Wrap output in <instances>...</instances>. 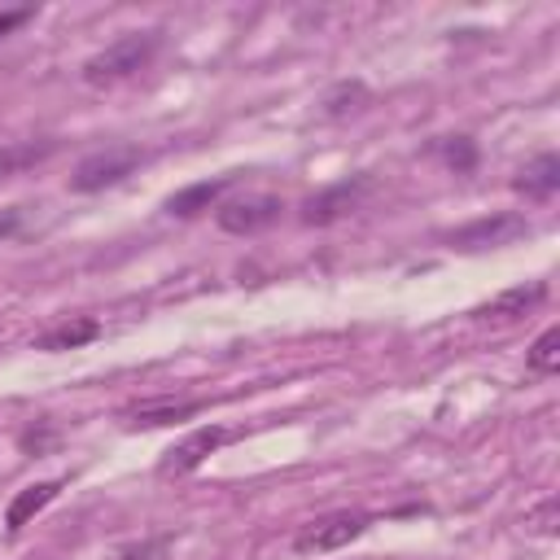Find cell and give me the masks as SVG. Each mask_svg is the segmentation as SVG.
<instances>
[{
  "label": "cell",
  "mask_w": 560,
  "mask_h": 560,
  "mask_svg": "<svg viewBox=\"0 0 560 560\" xmlns=\"http://www.w3.org/2000/svg\"><path fill=\"white\" fill-rule=\"evenodd\" d=\"M158 44H162L158 31H131V35H122V39H114L109 48H101L96 57L83 61V83H92V88H109V83L131 79L136 70H144V66L153 61Z\"/></svg>",
  "instance_id": "cell-1"
},
{
  "label": "cell",
  "mask_w": 560,
  "mask_h": 560,
  "mask_svg": "<svg viewBox=\"0 0 560 560\" xmlns=\"http://www.w3.org/2000/svg\"><path fill=\"white\" fill-rule=\"evenodd\" d=\"M372 525L368 512L359 508H341V512H324L315 521H306L298 534H293V551L298 556H319V551H337L346 542H354L363 529Z\"/></svg>",
  "instance_id": "cell-2"
},
{
  "label": "cell",
  "mask_w": 560,
  "mask_h": 560,
  "mask_svg": "<svg viewBox=\"0 0 560 560\" xmlns=\"http://www.w3.org/2000/svg\"><path fill=\"white\" fill-rule=\"evenodd\" d=\"M144 162V153L136 144H109V149H96L88 153L74 175H70V192H101V188H114L118 179H127L136 166Z\"/></svg>",
  "instance_id": "cell-3"
},
{
  "label": "cell",
  "mask_w": 560,
  "mask_h": 560,
  "mask_svg": "<svg viewBox=\"0 0 560 560\" xmlns=\"http://www.w3.org/2000/svg\"><path fill=\"white\" fill-rule=\"evenodd\" d=\"M521 236H529V219L516 214V210H499V214H486V219H472V223L446 232V245L472 254V249H499V245H512V241H521Z\"/></svg>",
  "instance_id": "cell-4"
},
{
  "label": "cell",
  "mask_w": 560,
  "mask_h": 560,
  "mask_svg": "<svg viewBox=\"0 0 560 560\" xmlns=\"http://www.w3.org/2000/svg\"><path fill=\"white\" fill-rule=\"evenodd\" d=\"M368 192H372V179H368V175H350V179H341V184H332V188L315 192V197L302 206V223H306V228H324V223H337L341 214L359 210Z\"/></svg>",
  "instance_id": "cell-5"
},
{
  "label": "cell",
  "mask_w": 560,
  "mask_h": 560,
  "mask_svg": "<svg viewBox=\"0 0 560 560\" xmlns=\"http://www.w3.org/2000/svg\"><path fill=\"white\" fill-rule=\"evenodd\" d=\"M228 438H232V433L219 429V424H201V429H192V433L179 438L171 451H162V459H158V477H184V472L201 468Z\"/></svg>",
  "instance_id": "cell-6"
},
{
  "label": "cell",
  "mask_w": 560,
  "mask_h": 560,
  "mask_svg": "<svg viewBox=\"0 0 560 560\" xmlns=\"http://www.w3.org/2000/svg\"><path fill=\"white\" fill-rule=\"evenodd\" d=\"M280 210H284V201H280V197H271V192H254V197L223 201L214 219H219V228H223V232H232V236H249V232L271 228V223L280 219Z\"/></svg>",
  "instance_id": "cell-7"
},
{
  "label": "cell",
  "mask_w": 560,
  "mask_h": 560,
  "mask_svg": "<svg viewBox=\"0 0 560 560\" xmlns=\"http://www.w3.org/2000/svg\"><path fill=\"white\" fill-rule=\"evenodd\" d=\"M542 302H547V284H542V280H534V284H512V289H503L499 298L472 306V319H477V324H490V328H508V324L525 319V315H529L534 306H542Z\"/></svg>",
  "instance_id": "cell-8"
},
{
  "label": "cell",
  "mask_w": 560,
  "mask_h": 560,
  "mask_svg": "<svg viewBox=\"0 0 560 560\" xmlns=\"http://www.w3.org/2000/svg\"><path fill=\"white\" fill-rule=\"evenodd\" d=\"M201 402L197 398H149V402H136L122 411V424L127 429H162V424H175V420H188L197 416Z\"/></svg>",
  "instance_id": "cell-9"
},
{
  "label": "cell",
  "mask_w": 560,
  "mask_h": 560,
  "mask_svg": "<svg viewBox=\"0 0 560 560\" xmlns=\"http://www.w3.org/2000/svg\"><path fill=\"white\" fill-rule=\"evenodd\" d=\"M232 184H236V171L214 175V179H197V184H188V188H179V192L166 197V214H175V219H192L197 210H210Z\"/></svg>",
  "instance_id": "cell-10"
},
{
  "label": "cell",
  "mask_w": 560,
  "mask_h": 560,
  "mask_svg": "<svg viewBox=\"0 0 560 560\" xmlns=\"http://www.w3.org/2000/svg\"><path fill=\"white\" fill-rule=\"evenodd\" d=\"M516 192H525L529 201H547L560 188V158L556 153H538L534 162H525V171L512 179Z\"/></svg>",
  "instance_id": "cell-11"
},
{
  "label": "cell",
  "mask_w": 560,
  "mask_h": 560,
  "mask_svg": "<svg viewBox=\"0 0 560 560\" xmlns=\"http://www.w3.org/2000/svg\"><path fill=\"white\" fill-rule=\"evenodd\" d=\"M57 494H61V481H35V486L18 490V494L9 499V508H4V529H9V534H18V529H22L35 512H44Z\"/></svg>",
  "instance_id": "cell-12"
},
{
  "label": "cell",
  "mask_w": 560,
  "mask_h": 560,
  "mask_svg": "<svg viewBox=\"0 0 560 560\" xmlns=\"http://www.w3.org/2000/svg\"><path fill=\"white\" fill-rule=\"evenodd\" d=\"M92 337H101V324L92 315H79V319H61L48 332H39L35 350H74V346H88Z\"/></svg>",
  "instance_id": "cell-13"
},
{
  "label": "cell",
  "mask_w": 560,
  "mask_h": 560,
  "mask_svg": "<svg viewBox=\"0 0 560 560\" xmlns=\"http://www.w3.org/2000/svg\"><path fill=\"white\" fill-rule=\"evenodd\" d=\"M52 153H57V140H13V144L0 149V179H13L22 171L39 166Z\"/></svg>",
  "instance_id": "cell-14"
},
{
  "label": "cell",
  "mask_w": 560,
  "mask_h": 560,
  "mask_svg": "<svg viewBox=\"0 0 560 560\" xmlns=\"http://www.w3.org/2000/svg\"><path fill=\"white\" fill-rule=\"evenodd\" d=\"M372 101V92L363 83H337L328 96H324V118H350V114H363Z\"/></svg>",
  "instance_id": "cell-15"
},
{
  "label": "cell",
  "mask_w": 560,
  "mask_h": 560,
  "mask_svg": "<svg viewBox=\"0 0 560 560\" xmlns=\"http://www.w3.org/2000/svg\"><path fill=\"white\" fill-rule=\"evenodd\" d=\"M525 363H529V372H538V376H551V372L560 368V328H556V324L529 346Z\"/></svg>",
  "instance_id": "cell-16"
},
{
  "label": "cell",
  "mask_w": 560,
  "mask_h": 560,
  "mask_svg": "<svg viewBox=\"0 0 560 560\" xmlns=\"http://www.w3.org/2000/svg\"><path fill=\"white\" fill-rule=\"evenodd\" d=\"M556 525H560V499L556 494H547L534 512H525V529H534V534H556Z\"/></svg>",
  "instance_id": "cell-17"
},
{
  "label": "cell",
  "mask_w": 560,
  "mask_h": 560,
  "mask_svg": "<svg viewBox=\"0 0 560 560\" xmlns=\"http://www.w3.org/2000/svg\"><path fill=\"white\" fill-rule=\"evenodd\" d=\"M442 153H446V162L455 166V175H468V171L477 166V149H472V140H468V136H455Z\"/></svg>",
  "instance_id": "cell-18"
},
{
  "label": "cell",
  "mask_w": 560,
  "mask_h": 560,
  "mask_svg": "<svg viewBox=\"0 0 560 560\" xmlns=\"http://www.w3.org/2000/svg\"><path fill=\"white\" fill-rule=\"evenodd\" d=\"M52 442H57V429H52V424H39V429L31 424V429H22V433H18V446H22L26 455H39V451H48Z\"/></svg>",
  "instance_id": "cell-19"
},
{
  "label": "cell",
  "mask_w": 560,
  "mask_h": 560,
  "mask_svg": "<svg viewBox=\"0 0 560 560\" xmlns=\"http://www.w3.org/2000/svg\"><path fill=\"white\" fill-rule=\"evenodd\" d=\"M31 18H35V9H4V13H0V39H4L9 31H18L22 22H31Z\"/></svg>",
  "instance_id": "cell-20"
},
{
  "label": "cell",
  "mask_w": 560,
  "mask_h": 560,
  "mask_svg": "<svg viewBox=\"0 0 560 560\" xmlns=\"http://www.w3.org/2000/svg\"><path fill=\"white\" fill-rule=\"evenodd\" d=\"M363 560H368V556H363Z\"/></svg>",
  "instance_id": "cell-21"
}]
</instances>
